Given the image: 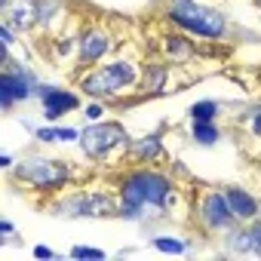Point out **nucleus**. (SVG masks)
<instances>
[{
  "mask_svg": "<svg viewBox=\"0 0 261 261\" xmlns=\"http://www.w3.org/2000/svg\"><path fill=\"white\" fill-rule=\"evenodd\" d=\"M117 194H120V203L126 206H145L157 212H166L175 206V181L166 172L151 169V166L123 172L117 181Z\"/></svg>",
  "mask_w": 261,
  "mask_h": 261,
  "instance_id": "obj_1",
  "label": "nucleus"
},
{
  "mask_svg": "<svg viewBox=\"0 0 261 261\" xmlns=\"http://www.w3.org/2000/svg\"><path fill=\"white\" fill-rule=\"evenodd\" d=\"M142 83V68L133 59H111L105 65H92L77 77V86L98 98V101H114L120 95H126L129 89H136Z\"/></svg>",
  "mask_w": 261,
  "mask_h": 261,
  "instance_id": "obj_2",
  "label": "nucleus"
},
{
  "mask_svg": "<svg viewBox=\"0 0 261 261\" xmlns=\"http://www.w3.org/2000/svg\"><path fill=\"white\" fill-rule=\"evenodd\" d=\"M166 22L175 25L185 34L194 37H206V40H224L230 34V22L221 10L197 4V0H169L166 7Z\"/></svg>",
  "mask_w": 261,
  "mask_h": 261,
  "instance_id": "obj_3",
  "label": "nucleus"
},
{
  "mask_svg": "<svg viewBox=\"0 0 261 261\" xmlns=\"http://www.w3.org/2000/svg\"><path fill=\"white\" fill-rule=\"evenodd\" d=\"M13 178L31 185L40 194H53L62 191L65 185H71L74 169L65 160H53V157H25L22 163L13 166Z\"/></svg>",
  "mask_w": 261,
  "mask_h": 261,
  "instance_id": "obj_4",
  "label": "nucleus"
},
{
  "mask_svg": "<svg viewBox=\"0 0 261 261\" xmlns=\"http://www.w3.org/2000/svg\"><path fill=\"white\" fill-rule=\"evenodd\" d=\"M129 133H126V126L123 123H111V120H95V123H89V126H83L80 129V151L89 157V160H95V163H101V160H108L114 151H126L129 148Z\"/></svg>",
  "mask_w": 261,
  "mask_h": 261,
  "instance_id": "obj_5",
  "label": "nucleus"
},
{
  "mask_svg": "<svg viewBox=\"0 0 261 261\" xmlns=\"http://www.w3.org/2000/svg\"><path fill=\"white\" fill-rule=\"evenodd\" d=\"M37 74L25 65V62H16L10 56V49H4V74H0V108L7 114L19 105V101H28V98H37Z\"/></svg>",
  "mask_w": 261,
  "mask_h": 261,
  "instance_id": "obj_6",
  "label": "nucleus"
},
{
  "mask_svg": "<svg viewBox=\"0 0 261 261\" xmlns=\"http://www.w3.org/2000/svg\"><path fill=\"white\" fill-rule=\"evenodd\" d=\"M197 221L209 233H227L233 224H240V218L233 215L224 191H206L200 197V203H197Z\"/></svg>",
  "mask_w": 261,
  "mask_h": 261,
  "instance_id": "obj_7",
  "label": "nucleus"
},
{
  "mask_svg": "<svg viewBox=\"0 0 261 261\" xmlns=\"http://www.w3.org/2000/svg\"><path fill=\"white\" fill-rule=\"evenodd\" d=\"M114 49V34L105 25H86L77 37V62L80 68H92L101 59H108V53Z\"/></svg>",
  "mask_w": 261,
  "mask_h": 261,
  "instance_id": "obj_8",
  "label": "nucleus"
},
{
  "mask_svg": "<svg viewBox=\"0 0 261 261\" xmlns=\"http://www.w3.org/2000/svg\"><path fill=\"white\" fill-rule=\"evenodd\" d=\"M37 101L43 105V120L46 123H56L65 114H71V111L80 108V95L77 92L62 89V86H46V83L37 86Z\"/></svg>",
  "mask_w": 261,
  "mask_h": 261,
  "instance_id": "obj_9",
  "label": "nucleus"
},
{
  "mask_svg": "<svg viewBox=\"0 0 261 261\" xmlns=\"http://www.w3.org/2000/svg\"><path fill=\"white\" fill-rule=\"evenodd\" d=\"M0 13L4 22L19 34L37 28V0H0Z\"/></svg>",
  "mask_w": 261,
  "mask_h": 261,
  "instance_id": "obj_10",
  "label": "nucleus"
},
{
  "mask_svg": "<svg viewBox=\"0 0 261 261\" xmlns=\"http://www.w3.org/2000/svg\"><path fill=\"white\" fill-rule=\"evenodd\" d=\"M160 49H163V59L169 65H188L197 59V43L185 34V31H172V34H163L160 37Z\"/></svg>",
  "mask_w": 261,
  "mask_h": 261,
  "instance_id": "obj_11",
  "label": "nucleus"
},
{
  "mask_svg": "<svg viewBox=\"0 0 261 261\" xmlns=\"http://www.w3.org/2000/svg\"><path fill=\"white\" fill-rule=\"evenodd\" d=\"M126 157L133 160V163H154L163 157V136H160V129L157 133H148L142 139H133L126 148Z\"/></svg>",
  "mask_w": 261,
  "mask_h": 261,
  "instance_id": "obj_12",
  "label": "nucleus"
},
{
  "mask_svg": "<svg viewBox=\"0 0 261 261\" xmlns=\"http://www.w3.org/2000/svg\"><path fill=\"white\" fill-rule=\"evenodd\" d=\"M221 191H224V197H227V203H230V209H233V215H237L240 221H252V218L261 215V203H258L246 188L227 185V188H221Z\"/></svg>",
  "mask_w": 261,
  "mask_h": 261,
  "instance_id": "obj_13",
  "label": "nucleus"
},
{
  "mask_svg": "<svg viewBox=\"0 0 261 261\" xmlns=\"http://www.w3.org/2000/svg\"><path fill=\"white\" fill-rule=\"evenodd\" d=\"M166 83H169V62H163V59H151V62L142 65V92H145V95H157V92H163Z\"/></svg>",
  "mask_w": 261,
  "mask_h": 261,
  "instance_id": "obj_14",
  "label": "nucleus"
},
{
  "mask_svg": "<svg viewBox=\"0 0 261 261\" xmlns=\"http://www.w3.org/2000/svg\"><path fill=\"white\" fill-rule=\"evenodd\" d=\"M117 215H120V203L111 194L95 191L83 197V218H117Z\"/></svg>",
  "mask_w": 261,
  "mask_h": 261,
  "instance_id": "obj_15",
  "label": "nucleus"
},
{
  "mask_svg": "<svg viewBox=\"0 0 261 261\" xmlns=\"http://www.w3.org/2000/svg\"><path fill=\"white\" fill-rule=\"evenodd\" d=\"M65 16V0H37V28L56 34V22Z\"/></svg>",
  "mask_w": 261,
  "mask_h": 261,
  "instance_id": "obj_16",
  "label": "nucleus"
},
{
  "mask_svg": "<svg viewBox=\"0 0 261 261\" xmlns=\"http://www.w3.org/2000/svg\"><path fill=\"white\" fill-rule=\"evenodd\" d=\"M31 133L43 145H53V142H80V129H74V126H37V129H31Z\"/></svg>",
  "mask_w": 261,
  "mask_h": 261,
  "instance_id": "obj_17",
  "label": "nucleus"
},
{
  "mask_svg": "<svg viewBox=\"0 0 261 261\" xmlns=\"http://www.w3.org/2000/svg\"><path fill=\"white\" fill-rule=\"evenodd\" d=\"M224 246H227V252H233V255H249V252H252V233H249V224H246V221L233 224V227L224 233Z\"/></svg>",
  "mask_w": 261,
  "mask_h": 261,
  "instance_id": "obj_18",
  "label": "nucleus"
},
{
  "mask_svg": "<svg viewBox=\"0 0 261 261\" xmlns=\"http://www.w3.org/2000/svg\"><path fill=\"white\" fill-rule=\"evenodd\" d=\"M191 139L203 148H212L221 139V129L215 120H191Z\"/></svg>",
  "mask_w": 261,
  "mask_h": 261,
  "instance_id": "obj_19",
  "label": "nucleus"
},
{
  "mask_svg": "<svg viewBox=\"0 0 261 261\" xmlns=\"http://www.w3.org/2000/svg\"><path fill=\"white\" fill-rule=\"evenodd\" d=\"M218 111H221V105H218L215 98H200V101H194V105L188 108V117H191V120H215Z\"/></svg>",
  "mask_w": 261,
  "mask_h": 261,
  "instance_id": "obj_20",
  "label": "nucleus"
},
{
  "mask_svg": "<svg viewBox=\"0 0 261 261\" xmlns=\"http://www.w3.org/2000/svg\"><path fill=\"white\" fill-rule=\"evenodd\" d=\"M151 246H154L157 252H166V255H181V252H188V243L178 240V237H151Z\"/></svg>",
  "mask_w": 261,
  "mask_h": 261,
  "instance_id": "obj_21",
  "label": "nucleus"
},
{
  "mask_svg": "<svg viewBox=\"0 0 261 261\" xmlns=\"http://www.w3.org/2000/svg\"><path fill=\"white\" fill-rule=\"evenodd\" d=\"M77 37H80V34H62V37H56V40H53V53H56L59 59H68V56L74 53Z\"/></svg>",
  "mask_w": 261,
  "mask_h": 261,
  "instance_id": "obj_22",
  "label": "nucleus"
},
{
  "mask_svg": "<svg viewBox=\"0 0 261 261\" xmlns=\"http://www.w3.org/2000/svg\"><path fill=\"white\" fill-rule=\"evenodd\" d=\"M243 123L249 126V133H252L255 139H261V105H258V108H252V111L243 117Z\"/></svg>",
  "mask_w": 261,
  "mask_h": 261,
  "instance_id": "obj_23",
  "label": "nucleus"
},
{
  "mask_svg": "<svg viewBox=\"0 0 261 261\" xmlns=\"http://www.w3.org/2000/svg\"><path fill=\"white\" fill-rule=\"evenodd\" d=\"M246 224H249V233H252V252L261 255V215L252 218V221H246Z\"/></svg>",
  "mask_w": 261,
  "mask_h": 261,
  "instance_id": "obj_24",
  "label": "nucleus"
},
{
  "mask_svg": "<svg viewBox=\"0 0 261 261\" xmlns=\"http://www.w3.org/2000/svg\"><path fill=\"white\" fill-rule=\"evenodd\" d=\"M71 258H105V252L101 249H92V246H74L71 249Z\"/></svg>",
  "mask_w": 261,
  "mask_h": 261,
  "instance_id": "obj_25",
  "label": "nucleus"
},
{
  "mask_svg": "<svg viewBox=\"0 0 261 261\" xmlns=\"http://www.w3.org/2000/svg\"><path fill=\"white\" fill-rule=\"evenodd\" d=\"M83 117L89 120V123H95V120H101L105 117V101H92V105H86V111H83Z\"/></svg>",
  "mask_w": 261,
  "mask_h": 261,
  "instance_id": "obj_26",
  "label": "nucleus"
},
{
  "mask_svg": "<svg viewBox=\"0 0 261 261\" xmlns=\"http://www.w3.org/2000/svg\"><path fill=\"white\" fill-rule=\"evenodd\" d=\"M0 40H4V49H13L16 46V31L4 22V25H0Z\"/></svg>",
  "mask_w": 261,
  "mask_h": 261,
  "instance_id": "obj_27",
  "label": "nucleus"
},
{
  "mask_svg": "<svg viewBox=\"0 0 261 261\" xmlns=\"http://www.w3.org/2000/svg\"><path fill=\"white\" fill-rule=\"evenodd\" d=\"M34 258H56V249H49V246H34Z\"/></svg>",
  "mask_w": 261,
  "mask_h": 261,
  "instance_id": "obj_28",
  "label": "nucleus"
},
{
  "mask_svg": "<svg viewBox=\"0 0 261 261\" xmlns=\"http://www.w3.org/2000/svg\"><path fill=\"white\" fill-rule=\"evenodd\" d=\"M0 166H4V169H13V166H16V160H13L10 154H4V157H0Z\"/></svg>",
  "mask_w": 261,
  "mask_h": 261,
  "instance_id": "obj_29",
  "label": "nucleus"
},
{
  "mask_svg": "<svg viewBox=\"0 0 261 261\" xmlns=\"http://www.w3.org/2000/svg\"><path fill=\"white\" fill-rule=\"evenodd\" d=\"M13 230H16V227H13V221H7V218L0 221V233H13Z\"/></svg>",
  "mask_w": 261,
  "mask_h": 261,
  "instance_id": "obj_30",
  "label": "nucleus"
},
{
  "mask_svg": "<svg viewBox=\"0 0 261 261\" xmlns=\"http://www.w3.org/2000/svg\"><path fill=\"white\" fill-rule=\"evenodd\" d=\"M252 4H255V7H258V10H261V0H252Z\"/></svg>",
  "mask_w": 261,
  "mask_h": 261,
  "instance_id": "obj_31",
  "label": "nucleus"
}]
</instances>
